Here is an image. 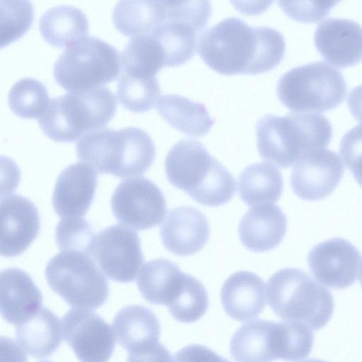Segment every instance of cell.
<instances>
[{
    "label": "cell",
    "mask_w": 362,
    "mask_h": 362,
    "mask_svg": "<svg viewBox=\"0 0 362 362\" xmlns=\"http://www.w3.org/2000/svg\"><path fill=\"white\" fill-rule=\"evenodd\" d=\"M165 171L171 185L205 206L225 204L235 191L232 174L197 140L175 143L165 157Z\"/></svg>",
    "instance_id": "obj_2"
},
{
    "label": "cell",
    "mask_w": 362,
    "mask_h": 362,
    "mask_svg": "<svg viewBox=\"0 0 362 362\" xmlns=\"http://www.w3.org/2000/svg\"><path fill=\"white\" fill-rule=\"evenodd\" d=\"M287 229V220L276 204L253 206L241 218L238 235L242 244L255 252H263L277 247Z\"/></svg>",
    "instance_id": "obj_21"
},
{
    "label": "cell",
    "mask_w": 362,
    "mask_h": 362,
    "mask_svg": "<svg viewBox=\"0 0 362 362\" xmlns=\"http://www.w3.org/2000/svg\"><path fill=\"white\" fill-rule=\"evenodd\" d=\"M296 345L294 331L288 321L257 320L244 324L233 334L230 352L236 362L290 361Z\"/></svg>",
    "instance_id": "obj_10"
},
{
    "label": "cell",
    "mask_w": 362,
    "mask_h": 362,
    "mask_svg": "<svg viewBox=\"0 0 362 362\" xmlns=\"http://www.w3.org/2000/svg\"><path fill=\"white\" fill-rule=\"evenodd\" d=\"M260 156L286 168L303 156L325 148L332 136V127L323 115L291 112L279 117L272 114L259 118L255 127Z\"/></svg>",
    "instance_id": "obj_4"
},
{
    "label": "cell",
    "mask_w": 362,
    "mask_h": 362,
    "mask_svg": "<svg viewBox=\"0 0 362 362\" xmlns=\"http://www.w3.org/2000/svg\"><path fill=\"white\" fill-rule=\"evenodd\" d=\"M121 69L118 50L101 38L90 35L66 46L54 64L53 76L68 92H76L115 80Z\"/></svg>",
    "instance_id": "obj_7"
},
{
    "label": "cell",
    "mask_w": 362,
    "mask_h": 362,
    "mask_svg": "<svg viewBox=\"0 0 362 362\" xmlns=\"http://www.w3.org/2000/svg\"><path fill=\"white\" fill-rule=\"evenodd\" d=\"M174 359V362H230L210 348L195 344L180 349Z\"/></svg>",
    "instance_id": "obj_37"
},
{
    "label": "cell",
    "mask_w": 362,
    "mask_h": 362,
    "mask_svg": "<svg viewBox=\"0 0 362 362\" xmlns=\"http://www.w3.org/2000/svg\"><path fill=\"white\" fill-rule=\"evenodd\" d=\"M45 273L52 291L76 308L97 309L108 297V282L88 253L62 250L49 259Z\"/></svg>",
    "instance_id": "obj_9"
},
{
    "label": "cell",
    "mask_w": 362,
    "mask_h": 362,
    "mask_svg": "<svg viewBox=\"0 0 362 362\" xmlns=\"http://www.w3.org/2000/svg\"><path fill=\"white\" fill-rule=\"evenodd\" d=\"M98 183L95 170L89 164L76 162L59 175L52 196V204L62 218H81L88 211Z\"/></svg>",
    "instance_id": "obj_17"
},
{
    "label": "cell",
    "mask_w": 362,
    "mask_h": 362,
    "mask_svg": "<svg viewBox=\"0 0 362 362\" xmlns=\"http://www.w3.org/2000/svg\"><path fill=\"white\" fill-rule=\"evenodd\" d=\"M42 295L25 271L9 268L0 274V308L3 318L18 325L42 308Z\"/></svg>",
    "instance_id": "obj_20"
},
{
    "label": "cell",
    "mask_w": 362,
    "mask_h": 362,
    "mask_svg": "<svg viewBox=\"0 0 362 362\" xmlns=\"http://www.w3.org/2000/svg\"><path fill=\"white\" fill-rule=\"evenodd\" d=\"M346 91L341 73L321 61L288 70L276 85L281 103L290 110L298 112L332 110L344 100Z\"/></svg>",
    "instance_id": "obj_8"
},
{
    "label": "cell",
    "mask_w": 362,
    "mask_h": 362,
    "mask_svg": "<svg viewBox=\"0 0 362 362\" xmlns=\"http://www.w3.org/2000/svg\"><path fill=\"white\" fill-rule=\"evenodd\" d=\"M339 153L351 173L362 165V124L354 127L344 135Z\"/></svg>",
    "instance_id": "obj_36"
},
{
    "label": "cell",
    "mask_w": 362,
    "mask_h": 362,
    "mask_svg": "<svg viewBox=\"0 0 362 362\" xmlns=\"http://www.w3.org/2000/svg\"><path fill=\"white\" fill-rule=\"evenodd\" d=\"M187 275L175 262L163 258L156 259L142 267L137 286L146 300L168 308L177 301L183 291Z\"/></svg>",
    "instance_id": "obj_23"
},
{
    "label": "cell",
    "mask_w": 362,
    "mask_h": 362,
    "mask_svg": "<svg viewBox=\"0 0 362 362\" xmlns=\"http://www.w3.org/2000/svg\"><path fill=\"white\" fill-rule=\"evenodd\" d=\"M16 337L23 350L35 358L52 355L62 342V322L47 308L16 327Z\"/></svg>",
    "instance_id": "obj_25"
},
{
    "label": "cell",
    "mask_w": 362,
    "mask_h": 362,
    "mask_svg": "<svg viewBox=\"0 0 362 362\" xmlns=\"http://www.w3.org/2000/svg\"><path fill=\"white\" fill-rule=\"evenodd\" d=\"M1 362H27V357L18 344L8 337L1 338Z\"/></svg>",
    "instance_id": "obj_39"
},
{
    "label": "cell",
    "mask_w": 362,
    "mask_h": 362,
    "mask_svg": "<svg viewBox=\"0 0 362 362\" xmlns=\"http://www.w3.org/2000/svg\"><path fill=\"white\" fill-rule=\"evenodd\" d=\"M286 42L277 30L251 27L228 17L204 30L197 50L212 70L224 74H257L276 67L285 54Z\"/></svg>",
    "instance_id": "obj_1"
},
{
    "label": "cell",
    "mask_w": 362,
    "mask_h": 362,
    "mask_svg": "<svg viewBox=\"0 0 362 362\" xmlns=\"http://www.w3.org/2000/svg\"><path fill=\"white\" fill-rule=\"evenodd\" d=\"M359 185L362 187V180L358 182Z\"/></svg>",
    "instance_id": "obj_43"
},
{
    "label": "cell",
    "mask_w": 362,
    "mask_h": 362,
    "mask_svg": "<svg viewBox=\"0 0 362 362\" xmlns=\"http://www.w3.org/2000/svg\"><path fill=\"white\" fill-rule=\"evenodd\" d=\"M37 362H51L49 361H37Z\"/></svg>",
    "instance_id": "obj_44"
},
{
    "label": "cell",
    "mask_w": 362,
    "mask_h": 362,
    "mask_svg": "<svg viewBox=\"0 0 362 362\" xmlns=\"http://www.w3.org/2000/svg\"><path fill=\"white\" fill-rule=\"evenodd\" d=\"M344 173V165L335 152L317 149L303 156L295 163L291 174V186L303 200H320L332 193Z\"/></svg>",
    "instance_id": "obj_14"
},
{
    "label": "cell",
    "mask_w": 362,
    "mask_h": 362,
    "mask_svg": "<svg viewBox=\"0 0 362 362\" xmlns=\"http://www.w3.org/2000/svg\"><path fill=\"white\" fill-rule=\"evenodd\" d=\"M221 301L225 312L232 319L239 322L255 319L266 305L264 283L253 272H237L223 283Z\"/></svg>",
    "instance_id": "obj_22"
},
{
    "label": "cell",
    "mask_w": 362,
    "mask_h": 362,
    "mask_svg": "<svg viewBox=\"0 0 362 362\" xmlns=\"http://www.w3.org/2000/svg\"><path fill=\"white\" fill-rule=\"evenodd\" d=\"M122 73L136 76H156L165 66L163 50L151 35L131 38L120 52Z\"/></svg>",
    "instance_id": "obj_30"
},
{
    "label": "cell",
    "mask_w": 362,
    "mask_h": 362,
    "mask_svg": "<svg viewBox=\"0 0 362 362\" xmlns=\"http://www.w3.org/2000/svg\"><path fill=\"white\" fill-rule=\"evenodd\" d=\"M1 254L15 257L24 252L40 228L37 208L28 199L8 194L1 201Z\"/></svg>",
    "instance_id": "obj_16"
},
{
    "label": "cell",
    "mask_w": 362,
    "mask_h": 362,
    "mask_svg": "<svg viewBox=\"0 0 362 362\" xmlns=\"http://www.w3.org/2000/svg\"><path fill=\"white\" fill-rule=\"evenodd\" d=\"M164 247L178 256L192 255L201 250L210 236L206 216L191 206L171 209L160 228Z\"/></svg>",
    "instance_id": "obj_19"
},
{
    "label": "cell",
    "mask_w": 362,
    "mask_h": 362,
    "mask_svg": "<svg viewBox=\"0 0 362 362\" xmlns=\"http://www.w3.org/2000/svg\"><path fill=\"white\" fill-rule=\"evenodd\" d=\"M303 362H326V361H322V360H319V359H309V360H306V361H303Z\"/></svg>",
    "instance_id": "obj_42"
},
{
    "label": "cell",
    "mask_w": 362,
    "mask_h": 362,
    "mask_svg": "<svg viewBox=\"0 0 362 362\" xmlns=\"http://www.w3.org/2000/svg\"><path fill=\"white\" fill-rule=\"evenodd\" d=\"M168 1L122 0L112 10L115 28L132 37L151 35L165 19Z\"/></svg>",
    "instance_id": "obj_26"
},
{
    "label": "cell",
    "mask_w": 362,
    "mask_h": 362,
    "mask_svg": "<svg viewBox=\"0 0 362 362\" xmlns=\"http://www.w3.org/2000/svg\"><path fill=\"white\" fill-rule=\"evenodd\" d=\"M127 362H174L170 351L158 342L147 348L130 352Z\"/></svg>",
    "instance_id": "obj_38"
},
{
    "label": "cell",
    "mask_w": 362,
    "mask_h": 362,
    "mask_svg": "<svg viewBox=\"0 0 362 362\" xmlns=\"http://www.w3.org/2000/svg\"><path fill=\"white\" fill-rule=\"evenodd\" d=\"M89 254L107 276L121 283L134 281L144 259L138 233L122 225L99 231Z\"/></svg>",
    "instance_id": "obj_11"
},
{
    "label": "cell",
    "mask_w": 362,
    "mask_h": 362,
    "mask_svg": "<svg viewBox=\"0 0 362 362\" xmlns=\"http://www.w3.org/2000/svg\"><path fill=\"white\" fill-rule=\"evenodd\" d=\"M314 42L322 57L337 67L362 61V26L346 18H327L317 25Z\"/></svg>",
    "instance_id": "obj_18"
},
{
    "label": "cell",
    "mask_w": 362,
    "mask_h": 362,
    "mask_svg": "<svg viewBox=\"0 0 362 362\" xmlns=\"http://www.w3.org/2000/svg\"><path fill=\"white\" fill-rule=\"evenodd\" d=\"M38 25L42 37L56 47L68 46L88 33V21L83 11L66 4L47 9Z\"/></svg>",
    "instance_id": "obj_28"
},
{
    "label": "cell",
    "mask_w": 362,
    "mask_h": 362,
    "mask_svg": "<svg viewBox=\"0 0 362 362\" xmlns=\"http://www.w3.org/2000/svg\"><path fill=\"white\" fill-rule=\"evenodd\" d=\"M156 108L171 127L188 136H202L210 131L214 124L204 105L180 95H161Z\"/></svg>",
    "instance_id": "obj_27"
},
{
    "label": "cell",
    "mask_w": 362,
    "mask_h": 362,
    "mask_svg": "<svg viewBox=\"0 0 362 362\" xmlns=\"http://www.w3.org/2000/svg\"><path fill=\"white\" fill-rule=\"evenodd\" d=\"M78 159L98 173L126 178L144 173L152 165L156 148L149 134L136 127L118 130L103 127L77 140Z\"/></svg>",
    "instance_id": "obj_3"
},
{
    "label": "cell",
    "mask_w": 362,
    "mask_h": 362,
    "mask_svg": "<svg viewBox=\"0 0 362 362\" xmlns=\"http://www.w3.org/2000/svg\"><path fill=\"white\" fill-rule=\"evenodd\" d=\"M62 336L81 362H107L114 351L112 327L97 313L73 308L62 320Z\"/></svg>",
    "instance_id": "obj_13"
},
{
    "label": "cell",
    "mask_w": 362,
    "mask_h": 362,
    "mask_svg": "<svg viewBox=\"0 0 362 362\" xmlns=\"http://www.w3.org/2000/svg\"><path fill=\"white\" fill-rule=\"evenodd\" d=\"M347 103L354 117L362 122V84L354 87L350 91Z\"/></svg>",
    "instance_id": "obj_40"
},
{
    "label": "cell",
    "mask_w": 362,
    "mask_h": 362,
    "mask_svg": "<svg viewBox=\"0 0 362 362\" xmlns=\"http://www.w3.org/2000/svg\"><path fill=\"white\" fill-rule=\"evenodd\" d=\"M111 207L118 221L139 230L156 226L167 212L163 192L144 177L119 183L112 196Z\"/></svg>",
    "instance_id": "obj_12"
},
{
    "label": "cell",
    "mask_w": 362,
    "mask_h": 362,
    "mask_svg": "<svg viewBox=\"0 0 362 362\" xmlns=\"http://www.w3.org/2000/svg\"><path fill=\"white\" fill-rule=\"evenodd\" d=\"M33 8L30 1H0V46L19 38L30 28Z\"/></svg>",
    "instance_id": "obj_33"
},
{
    "label": "cell",
    "mask_w": 362,
    "mask_h": 362,
    "mask_svg": "<svg viewBox=\"0 0 362 362\" xmlns=\"http://www.w3.org/2000/svg\"><path fill=\"white\" fill-rule=\"evenodd\" d=\"M238 185L241 200L253 206L276 202L282 194L284 180L276 166L259 162L243 170L238 177Z\"/></svg>",
    "instance_id": "obj_29"
},
{
    "label": "cell",
    "mask_w": 362,
    "mask_h": 362,
    "mask_svg": "<svg viewBox=\"0 0 362 362\" xmlns=\"http://www.w3.org/2000/svg\"><path fill=\"white\" fill-rule=\"evenodd\" d=\"M94 236L92 226L82 218H62L55 230L56 243L62 251L75 250L89 254Z\"/></svg>",
    "instance_id": "obj_34"
},
{
    "label": "cell",
    "mask_w": 362,
    "mask_h": 362,
    "mask_svg": "<svg viewBox=\"0 0 362 362\" xmlns=\"http://www.w3.org/2000/svg\"><path fill=\"white\" fill-rule=\"evenodd\" d=\"M45 86L36 78L25 77L16 81L8 93V104L16 115L37 119L49 103Z\"/></svg>",
    "instance_id": "obj_32"
},
{
    "label": "cell",
    "mask_w": 362,
    "mask_h": 362,
    "mask_svg": "<svg viewBox=\"0 0 362 362\" xmlns=\"http://www.w3.org/2000/svg\"><path fill=\"white\" fill-rule=\"evenodd\" d=\"M361 254L349 241L334 238L314 246L308 255L313 276L321 284L344 289L356 280Z\"/></svg>",
    "instance_id": "obj_15"
},
{
    "label": "cell",
    "mask_w": 362,
    "mask_h": 362,
    "mask_svg": "<svg viewBox=\"0 0 362 362\" xmlns=\"http://www.w3.org/2000/svg\"><path fill=\"white\" fill-rule=\"evenodd\" d=\"M266 292L271 309L283 320L317 331L332 317L334 303L331 292L301 269L277 271L268 280Z\"/></svg>",
    "instance_id": "obj_6"
},
{
    "label": "cell",
    "mask_w": 362,
    "mask_h": 362,
    "mask_svg": "<svg viewBox=\"0 0 362 362\" xmlns=\"http://www.w3.org/2000/svg\"><path fill=\"white\" fill-rule=\"evenodd\" d=\"M338 1H280L279 4L290 18L301 22L313 23L324 18Z\"/></svg>",
    "instance_id": "obj_35"
},
{
    "label": "cell",
    "mask_w": 362,
    "mask_h": 362,
    "mask_svg": "<svg viewBox=\"0 0 362 362\" xmlns=\"http://www.w3.org/2000/svg\"><path fill=\"white\" fill-rule=\"evenodd\" d=\"M359 281L362 286V262L359 269Z\"/></svg>",
    "instance_id": "obj_41"
},
{
    "label": "cell",
    "mask_w": 362,
    "mask_h": 362,
    "mask_svg": "<svg viewBox=\"0 0 362 362\" xmlns=\"http://www.w3.org/2000/svg\"><path fill=\"white\" fill-rule=\"evenodd\" d=\"M160 93L156 76H136L122 73L117 85V96L127 110L146 112L152 109Z\"/></svg>",
    "instance_id": "obj_31"
},
{
    "label": "cell",
    "mask_w": 362,
    "mask_h": 362,
    "mask_svg": "<svg viewBox=\"0 0 362 362\" xmlns=\"http://www.w3.org/2000/svg\"><path fill=\"white\" fill-rule=\"evenodd\" d=\"M112 328L118 343L129 353L158 342L160 325L151 309L140 305L122 308L115 315Z\"/></svg>",
    "instance_id": "obj_24"
},
{
    "label": "cell",
    "mask_w": 362,
    "mask_h": 362,
    "mask_svg": "<svg viewBox=\"0 0 362 362\" xmlns=\"http://www.w3.org/2000/svg\"><path fill=\"white\" fill-rule=\"evenodd\" d=\"M116 108L114 93L100 86L81 91H67L52 98L37 119L49 139L71 142L88 132L105 126L114 116Z\"/></svg>",
    "instance_id": "obj_5"
}]
</instances>
